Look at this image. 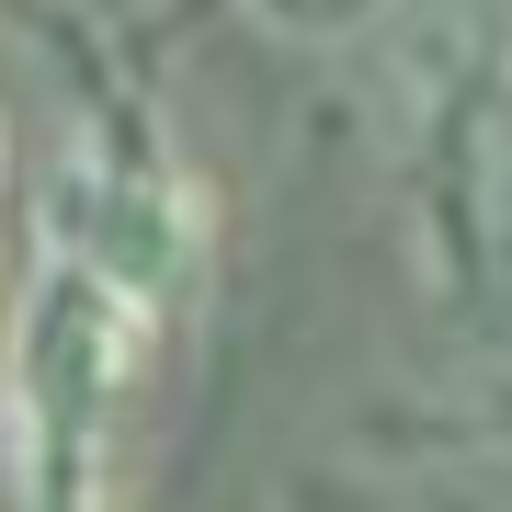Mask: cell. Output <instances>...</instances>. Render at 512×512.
Here are the masks:
<instances>
[{
	"label": "cell",
	"instance_id": "1",
	"mask_svg": "<svg viewBox=\"0 0 512 512\" xmlns=\"http://www.w3.org/2000/svg\"><path fill=\"white\" fill-rule=\"evenodd\" d=\"M171 308L126 285L92 251H35V274L12 296V342H0V444H12V490L69 512L103 501V444L126 421L137 376L160 365Z\"/></svg>",
	"mask_w": 512,
	"mask_h": 512
},
{
	"label": "cell",
	"instance_id": "6",
	"mask_svg": "<svg viewBox=\"0 0 512 512\" xmlns=\"http://www.w3.org/2000/svg\"><path fill=\"white\" fill-rule=\"evenodd\" d=\"M490 433H501V444H512V410H501V421H490Z\"/></svg>",
	"mask_w": 512,
	"mask_h": 512
},
{
	"label": "cell",
	"instance_id": "3",
	"mask_svg": "<svg viewBox=\"0 0 512 512\" xmlns=\"http://www.w3.org/2000/svg\"><path fill=\"white\" fill-rule=\"evenodd\" d=\"M35 228L57 239V251L114 262V274L148 285L160 308H183L194 274H205V194H194V171L171 160V137L148 126L137 103H103L92 114V137L46 171Z\"/></svg>",
	"mask_w": 512,
	"mask_h": 512
},
{
	"label": "cell",
	"instance_id": "2",
	"mask_svg": "<svg viewBox=\"0 0 512 512\" xmlns=\"http://www.w3.org/2000/svg\"><path fill=\"white\" fill-rule=\"evenodd\" d=\"M421 217L456 308L512 342V46L467 35L421 103Z\"/></svg>",
	"mask_w": 512,
	"mask_h": 512
},
{
	"label": "cell",
	"instance_id": "5",
	"mask_svg": "<svg viewBox=\"0 0 512 512\" xmlns=\"http://www.w3.org/2000/svg\"><path fill=\"white\" fill-rule=\"evenodd\" d=\"M0 342H12V296H0Z\"/></svg>",
	"mask_w": 512,
	"mask_h": 512
},
{
	"label": "cell",
	"instance_id": "4",
	"mask_svg": "<svg viewBox=\"0 0 512 512\" xmlns=\"http://www.w3.org/2000/svg\"><path fill=\"white\" fill-rule=\"evenodd\" d=\"M262 23H274L285 46H353V35H376L399 0H251Z\"/></svg>",
	"mask_w": 512,
	"mask_h": 512
}]
</instances>
